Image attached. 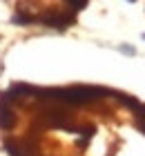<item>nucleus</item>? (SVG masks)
<instances>
[{
  "mask_svg": "<svg viewBox=\"0 0 145 156\" xmlns=\"http://www.w3.org/2000/svg\"><path fill=\"white\" fill-rule=\"evenodd\" d=\"M16 125V114H13L11 101L7 98V94H0V129H11Z\"/></svg>",
  "mask_w": 145,
  "mask_h": 156,
  "instance_id": "3",
  "label": "nucleus"
},
{
  "mask_svg": "<svg viewBox=\"0 0 145 156\" xmlns=\"http://www.w3.org/2000/svg\"><path fill=\"white\" fill-rule=\"evenodd\" d=\"M38 23H42L45 27H54V29H65L74 23V16L65 11H47L38 16Z\"/></svg>",
  "mask_w": 145,
  "mask_h": 156,
  "instance_id": "2",
  "label": "nucleus"
},
{
  "mask_svg": "<svg viewBox=\"0 0 145 156\" xmlns=\"http://www.w3.org/2000/svg\"><path fill=\"white\" fill-rule=\"evenodd\" d=\"M143 40H145V34H143Z\"/></svg>",
  "mask_w": 145,
  "mask_h": 156,
  "instance_id": "6",
  "label": "nucleus"
},
{
  "mask_svg": "<svg viewBox=\"0 0 145 156\" xmlns=\"http://www.w3.org/2000/svg\"><path fill=\"white\" fill-rule=\"evenodd\" d=\"M134 116H136V125H139V129L145 134V105L139 103V107H134Z\"/></svg>",
  "mask_w": 145,
  "mask_h": 156,
  "instance_id": "4",
  "label": "nucleus"
},
{
  "mask_svg": "<svg viewBox=\"0 0 145 156\" xmlns=\"http://www.w3.org/2000/svg\"><path fill=\"white\" fill-rule=\"evenodd\" d=\"M65 2L69 5L71 11H81V9H85V5L89 2V0H65Z\"/></svg>",
  "mask_w": 145,
  "mask_h": 156,
  "instance_id": "5",
  "label": "nucleus"
},
{
  "mask_svg": "<svg viewBox=\"0 0 145 156\" xmlns=\"http://www.w3.org/2000/svg\"><path fill=\"white\" fill-rule=\"evenodd\" d=\"M132 2H134V0H132Z\"/></svg>",
  "mask_w": 145,
  "mask_h": 156,
  "instance_id": "7",
  "label": "nucleus"
},
{
  "mask_svg": "<svg viewBox=\"0 0 145 156\" xmlns=\"http://www.w3.org/2000/svg\"><path fill=\"white\" fill-rule=\"evenodd\" d=\"M110 89L92 87V85H74V87H52V89H38L36 98L40 101H56L65 105H89L103 101Z\"/></svg>",
  "mask_w": 145,
  "mask_h": 156,
  "instance_id": "1",
  "label": "nucleus"
}]
</instances>
